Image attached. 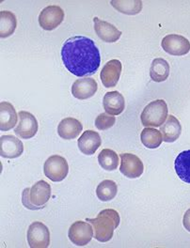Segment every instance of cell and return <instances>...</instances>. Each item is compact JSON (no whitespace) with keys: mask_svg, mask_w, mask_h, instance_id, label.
Listing matches in <instances>:
<instances>
[{"mask_svg":"<svg viewBox=\"0 0 190 248\" xmlns=\"http://www.w3.org/2000/svg\"><path fill=\"white\" fill-rule=\"evenodd\" d=\"M168 106L164 100H156L151 102L143 109L141 120L145 127L157 128L163 125L168 119Z\"/></svg>","mask_w":190,"mask_h":248,"instance_id":"277c9868","label":"cell"},{"mask_svg":"<svg viewBox=\"0 0 190 248\" xmlns=\"http://www.w3.org/2000/svg\"><path fill=\"white\" fill-rule=\"evenodd\" d=\"M94 22H95V32L102 41L109 44H112L117 42L121 38L123 34L122 31H119L111 23L103 21L98 17L94 18Z\"/></svg>","mask_w":190,"mask_h":248,"instance_id":"9a60e30c","label":"cell"},{"mask_svg":"<svg viewBox=\"0 0 190 248\" xmlns=\"http://www.w3.org/2000/svg\"><path fill=\"white\" fill-rule=\"evenodd\" d=\"M28 243L30 248H48L50 245V232L48 227L39 221L33 222L28 230Z\"/></svg>","mask_w":190,"mask_h":248,"instance_id":"52a82bcc","label":"cell"},{"mask_svg":"<svg viewBox=\"0 0 190 248\" xmlns=\"http://www.w3.org/2000/svg\"><path fill=\"white\" fill-rule=\"evenodd\" d=\"M45 175L54 183L63 182L69 173V165L66 159L61 155H52L44 166Z\"/></svg>","mask_w":190,"mask_h":248,"instance_id":"5b68a950","label":"cell"},{"mask_svg":"<svg viewBox=\"0 0 190 248\" xmlns=\"http://www.w3.org/2000/svg\"><path fill=\"white\" fill-rule=\"evenodd\" d=\"M87 221L93 225L95 239L98 242L107 243L112 239L114 231L120 225L121 218L117 211L106 209L100 212L96 218H88Z\"/></svg>","mask_w":190,"mask_h":248,"instance_id":"7a4b0ae2","label":"cell"},{"mask_svg":"<svg viewBox=\"0 0 190 248\" xmlns=\"http://www.w3.org/2000/svg\"><path fill=\"white\" fill-rule=\"evenodd\" d=\"M160 132L163 135V141L173 143L181 136L182 126L174 116L169 115L166 123L161 126Z\"/></svg>","mask_w":190,"mask_h":248,"instance_id":"ffe728a7","label":"cell"},{"mask_svg":"<svg viewBox=\"0 0 190 248\" xmlns=\"http://www.w3.org/2000/svg\"><path fill=\"white\" fill-rule=\"evenodd\" d=\"M51 198V186L46 181L37 182L32 188L22 192L23 205L32 211L44 209Z\"/></svg>","mask_w":190,"mask_h":248,"instance_id":"3957f363","label":"cell"},{"mask_svg":"<svg viewBox=\"0 0 190 248\" xmlns=\"http://www.w3.org/2000/svg\"><path fill=\"white\" fill-rule=\"evenodd\" d=\"M95 236L94 228L87 222L77 221L69 229L68 237L77 247H85L90 244Z\"/></svg>","mask_w":190,"mask_h":248,"instance_id":"8992f818","label":"cell"},{"mask_svg":"<svg viewBox=\"0 0 190 248\" xmlns=\"http://www.w3.org/2000/svg\"><path fill=\"white\" fill-rule=\"evenodd\" d=\"M161 46L168 54L180 57L190 53V42L182 35L170 34L163 38Z\"/></svg>","mask_w":190,"mask_h":248,"instance_id":"ba28073f","label":"cell"},{"mask_svg":"<svg viewBox=\"0 0 190 248\" xmlns=\"http://www.w3.org/2000/svg\"><path fill=\"white\" fill-rule=\"evenodd\" d=\"M98 86L94 78H84L78 79L72 86V94L79 100L90 99L97 92Z\"/></svg>","mask_w":190,"mask_h":248,"instance_id":"5bb4252c","label":"cell"},{"mask_svg":"<svg viewBox=\"0 0 190 248\" xmlns=\"http://www.w3.org/2000/svg\"><path fill=\"white\" fill-rule=\"evenodd\" d=\"M174 169L178 177L190 185V150L178 155L175 159Z\"/></svg>","mask_w":190,"mask_h":248,"instance_id":"44dd1931","label":"cell"},{"mask_svg":"<svg viewBox=\"0 0 190 248\" xmlns=\"http://www.w3.org/2000/svg\"><path fill=\"white\" fill-rule=\"evenodd\" d=\"M111 5L120 13L128 15V16H136L139 15L142 10V1H114L111 2Z\"/></svg>","mask_w":190,"mask_h":248,"instance_id":"4316f807","label":"cell"},{"mask_svg":"<svg viewBox=\"0 0 190 248\" xmlns=\"http://www.w3.org/2000/svg\"><path fill=\"white\" fill-rule=\"evenodd\" d=\"M17 113L14 106L9 102H1L0 104V130L2 132L9 131L16 127L17 124Z\"/></svg>","mask_w":190,"mask_h":248,"instance_id":"d6986e66","label":"cell"},{"mask_svg":"<svg viewBox=\"0 0 190 248\" xmlns=\"http://www.w3.org/2000/svg\"><path fill=\"white\" fill-rule=\"evenodd\" d=\"M123 64L118 60H111L102 69L100 78L106 88L115 87L121 78Z\"/></svg>","mask_w":190,"mask_h":248,"instance_id":"7c38bea8","label":"cell"},{"mask_svg":"<svg viewBox=\"0 0 190 248\" xmlns=\"http://www.w3.org/2000/svg\"><path fill=\"white\" fill-rule=\"evenodd\" d=\"M98 162L103 170H115L119 166V156L111 149H104L98 155Z\"/></svg>","mask_w":190,"mask_h":248,"instance_id":"484cf974","label":"cell"},{"mask_svg":"<svg viewBox=\"0 0 190 248\" xmlns=\"http://www.w3.org/2000/svg\"><path fill=\"white\" fill-rule=\"evenodd\" d=\"M83 130V126L74 118H65L58 126L59 136L65 140H75L77 139Z\"/></svg>","mask_w":190,"mask_h":248,"instance_id":"ac0fdd59","label":"cell"},{"mask_svg":"<svg viewBox=\"0 0 190 248\" xmlns=\"http://www.w3.org/2000/svg\"><path fill=\"white\" fill-rule=\"evenodd\" d=\"M63 20L64 11L57 5L46 7L39 16L40 27L45 31H54L63 22Z\"/></svg>","mask_w":190,"mask_h":248,"instance_id":"9c48e42d","label":"cell"},{"mask_svg":"<svg viewBox=\"0 0 190 248\" xmlns=\"http://www.w3.org/2000/svg\"><path fill=\"white\" fill-rule=\"evenodd\" d=\"M170 76V64L164 59H156L150 68V77L154 82H164Z\"/></svg>","mask_w":190,"mask_h":248,"instance_id":"7402d4cb","label":"cell"},{"mask_svg":"<svg viewBox=\"0 0 190 248\" xmlns=\"http://www.w3.org/2000/svg\"><path fill=\"white\" fill-rule=\"evenodd\" d=\"M62 60L71 74L84 78L93 76L98 71L101 55L94 40L85 36H75L64 43Z\"/></svg>","mask_w":190,"mask_h":248,"instance_id":"6da1fadb","label":"cell"},{"mask_svg":"<svg viewBox=\"0 0 190 248\" xmlns=\"http://www.w3.org/2000/svg\"><path fill=\"white\" fill-rule=\"evenodd\" d=\"M141 140L143 145L148 149H158L163 142L161 132L156 128H145L141 134Z\"/></svg>","mask_w":190,"mask_h":248,"instance_id":"d4e9b609","label":"cell"},{"mask_svg":"<svg viewBox=\"0 0 190 248\" xmlns=\"http://www.w3.org/2000/svg\"><path fill=\"white\" fill-rule=\"evenodd\" d=\"M17 27L16 16L9 11L0 13V38L5 39L14 34Z\"/></svg>","mask_w":190,"mask_h":248,"instance_id":"603a6c76","label":"cell"},{"mask_svg":"<svg viewBox=\"0 0 190 248\" xmlns=\"http://www.w3.org/2000/svg\"><path fill=\"white\" fill-rule=\"evenodd\" d=\"M24 153L23 142L15 136H2L0 138V155L4 158L15 159Z\"/></svg>","mask_w":190,"mask_h":248,"instance_id":"4fadbf2b","label":"cell"},{"mask_svg":"<svg viewBox=\"0 0 190 248\" xmlns=\"http://www.w3.org/2000/svg\"><path fill=\"white\" fill-rule=\"evenodd\" d=\"M116 123V118L110 116L108 113H102L95 119V126L100 131L111 128Z\"/></svg>","mask_w":190,"mask_h":248,"instance_id":"83f0119b","label":"cell"},{"mask_svg":"<svg viewBox=\"0 0 190 248\" xmlns=\"http://www.w3.org/2000/svg\"><path fill=\"white\" fill-rule=\"evenodd\" d=\"M123 175L129 179H137L142 175L144 166L142 161L132 154L121 155V168Z\"/></svg>","mask_w":190,"mask_h":248,"instance_id":"8fae6325","label":"cell"},{"mask_svg":"<svg viewBox=\"0 0 190 248\" xmlns=\"http://www.w3.org/2000/svg\"><path fill=\"white\" fill-rule=\"evenodd\" d=\"M118 193L117 184L111 180H105L97 186L96 196L101 202H111Z\"/></svg>","mask_w":190,"mask_h":248,"instance_id":"cb8c5ba5","label":"cell"},{"mask_svg":"<svg viewBox=\"0 0 190 248\" xmlns=\"http://www.w3.org/2000/svg\"><path fill=\"white\" fill-rule=\"evenodd\" d=\"M183 225L185 227V229L190 232V209H189L186 214L184 215V218H183Z\"/></svg>","mask_w":190,"mask_h":248,"instance_id":"f1b7e54d","label":"cell"},{"mask_svg":"<svg viewBox=\"0 0 190 248\" xmlns=\"http://www.w3.org/2000/svg\"><path fill=\"white\" fill-rule=\"evenodd\" d=\"M103 106L106 113L112 116H118L126 108L125 98L119 92L108 93L104 96Z\"/></svg>","mask_w":190,"mask_h":248,"instance_id":"e0dca14e","label":"cell"},{"mask_svg":"<svg viewBox=\"0 0 190 248\" xmlns=\"http://www.w3.org/2000/svg\"><path fill=\"white\" fill-rule=\"evenodd\" d=\"M19 124L15 129L16 135L23 140H31L36 136L39 130V124L34 115L28 111L18 113Z\"/></svg>","mask_w":190,"mask_h":248,"instance_id":"30bf717a","label":"cell"},{"mask_svg":"<svg viewBox=\"0 0 190 248\" xmlns=\"http://www.w3.org/2000/svg\"><path fill=\"white\" fill-rule=\"evenodd\" d=\"M102 144L100 135L92 130L85 131L79 140L80 152L85 155H95Z\"/></svg>","mask_w":190,"mask_h":248,"instance_id":"2e32d148","label":"cell"}]
</instances>
